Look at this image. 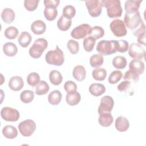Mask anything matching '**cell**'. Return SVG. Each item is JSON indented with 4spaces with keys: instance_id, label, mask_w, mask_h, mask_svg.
Returning <instances> with one entry per match:
<instances>
[{
    "instance_id": "27",
    "label": "cell",
    "mask_w": 146,
    "mask_h": 146,
    "mask_svg": "<svg viewBox=\"0 0 146 146\" xmlns=\"http://www.w3.org/2000/svg\"><path fill=\"white\" fill-rule=\"evenodd\" d=\"M32 40L31 35L27 31L22 32L18 39V42L22 47H27L31 43Z\"/></svg>"
},
{
    "instance_id": "47",
    "label": "cell",
    "mask_w": 146,
    "mask_h": 146,
    "mask_svg": "<svg viewBox=\"0 0 146 146\" xmlns=\"http://www.w3.org/2000/svg\"><path fill=\"white\" fill-rule=\"evenodd\" d=\"M43 3H44L45 7H54L56 8L60 3V1H59V0H44Z\"/></svg>"
},
{
    "instance_id": "42",
    "label": "cell",
    "mask_w": 146,
    "mask_h": 146,
    "mask_svg": "<svg viewBox=\"0 0 146 146\" xmlns=\"http://www.w3.org/2000/svg\"><path fill=\"white\" fill-rule=\"evenodd\" d=\"M67 48L72 54H76L79 52V43L73 39H70L67 44Z\"/></svg>"
},
{
    "instance_id": "49",
    "label": "cell",
    "mask_w": 146,
    "mask_h": 146,
    "mask_svg": "<svg viewBox=\"0 0 146 146\" xmlns=\"http://www.w3.org/2000/svg\"><path fill=\"white\" fill-rule=\"evenodd\" d=\"M145 32L140 34L137 37V42L139 44H142L143 46L145 45Z\"/></svg>"
},
{
    "instance_id": "37",
    "label": "cell",
    "mask_w": 146,
    "mask_h": 146,
    "mask_svg": "<svg viewBox=\"0 0 146 146\" xmlns=\"http://www.w3.org/2000/svg\"><path fill=\"white\" fill-rule=\"evenodd\" d=\"M96 39L91 36L86 38L83 40V48L87 52H91L93 50L95 44Z\"/></svg>"
},
{
    "instance_id": "40",
    "label": "cell",
    "mask_w": 146,
    "mask_h": 146,
    "mask_svg": "<svg viewBox=\"0 0 146 146\" xmlns=\"http://www.w3.org/2000/svg\"><path fill=\"white\" fill-rule=\"evenodd\" d=\"M123 74L119 70L113 71L108 77V82L110 84H113L117 83L122 78Z\"/></svg>"
},
{
    "instance_id": "17",
    "label": "cell",
    "mask_w": 146,
    "mask_h": 146,
    "mask_svg": "<svg viewBox=\"0 0 146 146\" xmlns=\"http://www.w3.org/2000/svg\"><path fill=\"white\" fill-rule=\"evenodd\" d=\"M89 92L93 96H99L106 92V87L100 83H93L89 87Z\"/></svg>"
},
{
    "instance_id": "4",
    "label": "cell",
    "mask_w": 146,
    "mask_h": 146,
    "mask_svg": "<svg viewBox=\"0 0 146 146\" xmlns=\"http://www.w3.org/2000/svg\"><path fill=\"white\" fill-rule=\"evenodd\" d=\"M96 51L102 55H110L116 52V40H102L98 43Z\"/></svg>"
},
{
    "instance_id": "34",
    "label": "cell",
    "mask_w": 146,
    "mask_h": 146,
    "mask_svg": "<svg viewBox=\"0 0 146 146\" xmlns=\"http://www.w3.org/2000/svg\"><path fill=\"white\" fill-rule=\"evenodd\" d=\"M34 98V94L31 90H24L20 95V99L24 103L31 102Z\"/></svg>"
},
{
    "instance_id": "18",
    "label": "cell",
    "mask_w": 146,
    "mask_h": 146,
    "mask_svg": "<svg viewBox=\"0 0 146 146\" xmlns=\"http://www.w3.org/2000/svg\"><path fill=\"white\" fill-rule=\"evenodd\" d=\"M142 1L128 0L125 1L124 9L127 13H133L138 11Z\"/></svg>"
},
{
    "instance_id": "28",
    "label": "cell",
    "mask_w": 146,
    "mask_h": 146,
    "mask_svg": "<svg viewBox=\"0 0 146 146\" xmlns=\"http://www.w3.org/2000/svg\"><path fill=\"white\" fill-rule=\"evenodd\" d=\"M63 80V77L61 73L58 70H52L49 74V80L50 82L55 85H59Z\"/></svg>"
},
{
    "instance_id": "19",
    "label": "cell",
    "mask_w": 146,
    "mask_h": 146,
    "mask_svg": "<svg viewBox=\"0 0 146 146\" xmlns=\"http://www.w3.org/2000/svg\"><path fill=\"white\" fill-rule=\"evenodd\" d=\"M74 78L79 82H82L86 78V71L85 68L81 65L75 66L72 71Z\"/></svg>"
},
{
    "instance_id": "25",
    "label": "cell",
    "mask_w": 146,
    "mask_h": 146,
    "mask_svg": "<svg viewBox=\"0 0 146 146\" xmlns=\"http://www.w3.org/2000/svg\"><path fill=\"white\" fill-rule=\"evenodd\" d=\"M62 98L61 92L58 90H54L51 92L48 96L49 103L53 106H56L60 103Z\"/></svg>"
},
{
    "instance_id": "46",
    "label": "cell",
    "mask_w": 146,
    "mask_h": 146,
    "mask_svg": "<svg viewBox=\"0 0 146 146\" xmlns=\"http://www.w3.org/2000/svg\"><path fill=\"white\" fill-rule=\"evenodd\" d=\"M64 88L67 94H70L76 91L77 86L75 82L69 80L65 82Z\"/></svg>"
},
{
    "instance_id": "16",
    "label": "cell",
    "mask_w": 146,
    "mask_h": 146,
    "mask_svg": "<svg viewBox=\"0 0 146 146\" xmlns=\"http://www.w3.org/2000/svg\"><path fill=\"white\" fill-rule=\"evenodd\" d=\"M46 30V25L43 21H35L31 25V30L36 35L43 34Z\"/></svg>"
},
{
    "instance_id": "22",
    "label": "cell",
    "mask_w": 146,
    "mask_h": 146,
    "mask_svg": "<svg viewBox=\"0 0 146 146\" xmlns=\"http://www.w3.org/2000/svg\"><path fill=\"white\" fill-rule=\"evenodd\" d=\"M4 54L7 56H14L18 52V48L16 44L12 42L6 43L3 46Z\"/></svg>"
},
{
    "instance_id": "21",
    "label": "cell",
    "mask_w": 146,
    "mask_h": 146,
    "mask_svg": "<svg viewBox=\"0 0 146 146\" xmlns=\"http://www.w3.org/2000/svg\"><path fill=\"white\" fill-rule=\"evenodd\" d=\"M98 121L100 125L107 127L112 124L113 119L111 113H103L99 115Z\"/></svg>"
},
{
    "instance_id": "44",
    "label": "cell",
    "mask_w": 146,
    "mask_h": 146,
    "mask_svg": "<svg viewBox=\"0 0 146 146\" xmlns=\"http://www.w3.org/2000/svg\"><path fill=\"white\" fill-rule=\"evenodd\" d=\"M39 2V0H25L24 1V6L28 11H33L38 7Z\"/></svg>"
},
{
    "instance_id": "6",
    "label": "cell",
    "mask_w": 146,
    "mask_h": 146,
    "mask_svg": "<svg viewBox=\"0 0 146 146\" xmlns=\"http://www.w3.org/2000/svg\"><path fill=\"white\" fill-rule=\"evenodd\" d=\"M110 27L113 34L117 37L124 36L127 33L126 26L124 22L119 19L113 20L110 25Z\"/></svg>"
},
{
    "instance_id": "13",
    "label": "cell",
    "mask_w": 146,
    "mask_h": 146,
    "mask_svg": "<svg viewBox=\"0 0 146 146\" xmlns=\"http://www.w3.org/2000/svg\"><path fill=\"white\" fill-rule=\"evenodd\" d=\"M8 85L11 90L18 91H20L23 87L24 82L23 79L21 76H15L10 78Z\"/></svg>"
},
{
    "instance_id": "39",
    "label": "cell",
    "mask_w": 146,
    "mask_h": 146,
    "mask_svg": "<svg viewBox=\"0 0 146 146\" xmlns=\"http://www.w3.org/2000/svg\"><path fill=\"white\" fill-rule=\"evenodd\" d=\"M75 8L72 5H67L63 9L62 15L66 17V18L71 19L73 17H75Z\"/></svg>"
},
{
    "instance_id": "12",
    "label": "cell",
    "mask_w": 146,
    "mask_h": 146,
    "mask_svg": "<svg viewBox=\"0 0 146 146\" xmlns=\"http://www.w3.org/2000/svg\"><path fill=\"white\" fill-rule=\"evenodd\" d=\"M128 54L131 58L135 59H140L145 57V51L139 44L133 43L129 47Z\"/></svg>"
},
{
    "instance_id": "7",
    "label": "cell",
    "mask_w": 146,
    "mask_h": 146,
    "mask_svg": "<svg viewBox=\"0 0 146 146\" xmlns=\"http://www.w3.org/2000/svg\"><path fill=\"white\" fill-rule=\"evenodd\" d=\"M18 129L22 135L25 137H29L35 131L36 124L33 120L27 119L19 123Z\"/></svg>"
},
{
    "instance_id": "14",
    "label": "cell",
    "mask_w": 146,
    "mask_h": 146,
    "mask_svg": "<svg viewBox=\"0 0 146 146\" xmlns=\"http://www.w3.org/2000/svg\"><path fill=\"white\" fill-rule=\"evenodd\" d=\"M144 63L140 59H133L129 64V70L137 74H143L144 71Z\"/></svg>"
},
{
    "instance_id": "9",
    "label": "cell",
    "mask_w": 146,
    "mask_h": 146,
    "mask_svg": "<svg viewBox=\"0 0 146 146\" xmlns=\"http://www.w3.org/2000/svg\"><path fill=\"white\" fill-rule=\"evenodd\" d=\"M85 3L88 11L91 17H97L102 14L103 6L101 1H85Z\"/></svg>"
},
{
    "instance_id": "48",
    "label": "cell",
    "mask_w": 146,
    "mask_h": 146,
    "mask_svg": "<svg viewBox=\"0 0 146 146\" xmlns=\"http://www.w3.org/2000/svg\"><path fill=\"white\" fill-rule=\"evenodd\" d=\"M145 32V26L144 22H142L140 26L135 31H133V35L136 37L141 33Z\"/></svg>"
},
{
    "instance_id": "35",
    "label": "cell",
    "mask_w": 146,
    "mask_h": 146,
    "mask_svg": "<svg viewBox=\"0 0 146 146\" xmlns=\"http://www.w3.org/2000/svg\"><path fill=\"white\" fill-rule=\"evenodd\" d=\"M131 84L130 81L124 80L117 86V88L121 92H124L131 95L133 94V91L131 87Z\"/></svg>"
},
{
    "instance_id": "2",
    "label": "cell",
    "mask_w": 146,
    "mask_h": 146,
    "mask_svg": "<svg viewBox=\"0 0 146 146\" xmlns=\"http://www.w3.org/2000/svg\"><path fill=\"white\" fill-rule=\"evenodd\" d=\"M45 60L49 64L60 66L64 62V55L61 49L56 46L55 50H50L47 52L45 55Z\"/></svg>"
},
{
    "instance_id": "31",
    "label": "cell",
    "mask_w": 146,
    "mask_h": 146,
    "mask_svg": "<svg viewBox=\"0 0 146 146\" xmlns=\"http://www.w3.org/2000/svg\"><path fill=\"white\" fill-rule=\"evenodd\" d=\"M127 64V60L125 57L122 56H115L112 60L113 66L117 69L124 68Z\"/></svg>"
},
{
    "instance_id": "23",
    "label": "cell",
    "mask_w": 146,
    "mask_h": 146,
    "mask_svg": "<svg viewBox=\"0 0 146 146\" xmlns=\"http://www.w3.org/2000/svg\"><path fill=\"white\" fill-rule=\"evenodd\" d=\"M2 134L6 138L13 139L17 136L18 131L15 127L8 125L3 128Z\"/></svg>"
},
{
    "instance_id": "24",
    "label": "cell",
    "mask_w": 146,
    "mask_h": 146,
    "mask_svg": "<svg viewBox=\"0 0 146 146\" xmlns=\"http://www.w3.org/2000/svg\"><path fill=\"white\" fill-rule=\"evenodd\" d=\"M67 103L71 106L77 105L81 100V96L78 92H74L70 94H67L66 96Z\"/></svg>"
},
{
    "instance_id": "43",
    "label": "cell",
    "mask_w": 146,
    "mask_h": 146,
    "mask_svg": "<svg viewBox=\"0 0 146 146\" xmlns=\"http://www.w3.org/2000/svg\"><path fill=\"white\" fill-rule=\"evenodd\" d=\"M123 79L126 80H131L135 83L137 82L139 80V75L132 71L129 70L127 71L124 75Z\"/></svg>"
},
{
    "instance_id": "11",
    "label": "cell",
    "mask_w": 146,
    "mask_h": 146,
    "mask_svg": "<svg viewBox=\"0 0 146 146\" xmlns=\"http://www.w3.org/2000/svg\"><path fill=\"white\" fill-rule=\"evenodd\" d=\"M114 106V100L112 97L106 95L103 96L100 101V106L98 108V113H111Z\"/></svg>"
},
{
    "instance_id": "15",
    "label": "cell",
    "mask_w": 146,
    "mask_h": 146,
    "mask_svg": "<svg viewBox=\"0 0 146 146\" xmlns=\"http://www.w3.org/2000/svg\"><path fill=\"white\" fill-rule=\"evenodd\" d=\"M115 125L118 131L125 132L129 128V122L125 117L120 116L116 119Z\"/></svg>"
},
{
    "instance_id": "29",
    "label": "cell",
    "mask_w": 146,
    "mask_h": 146,
    "mask_svg": "<svg viewBox=\"0 0 146 146\" xmlns=\"http://www.w3.org/2000/svg\"><path fill=\"white\" fill-rule=\"evenodd\" d=\"M44 15L48 21H54L58 15L56 8L54 7H46L44 10Z\"/></svg>"
},
{
    "instance_id": "30",
    "label": "cell",
    "mask_w": 146,
    "mask_h": 146,
    "mask_svg": "<svg viewBox=\"0 0 146 146\" xmlns=\"http://www.w3.org/2000/svg\"><path fill=\"white\" fill-rule=\"evenodd\" d=\"M92 75L96 80H104L107 76V71L103 68H96L92 71Z\"/></svg>"
},
{
    "instance_id": "8",
    "label": "cell",
    "mask_w": 146,
    "mask_h": 146,
    "mask_svg": "<svg viewBox=\"0 0 146 146\" xmlns=\"http://www.w3.org/2000/svg\"><path fill=\"white\" fill-rule=\"evenodd\" d=\"M92 27L90 25L83 23L75 27L71 31V36L76 39L84 38L86 36L90 35Z\"/></svg>"
},
{
    "instance_id": "20",
    "label": "cell",
    "mask_w": 146,
    "mask_h": 146,
    "mask_svg": "<svg viewBox=\"0 0 146 146\" xmlns=\"http://www.w3.org/2000/svg\"><path fill=\"white\" fill-rule=\"evenodd\" d=\"M14 11L10 8H5L1 13V18L3 22L7 24L11 23L15 19Z\"/></svg>"
},
{
    "instance_id": "41",
    "label": "cell",
    "mask_w": 146,
    "mask_h": 146,
    "mask_svg": "<svg viewBox=\"0 0 146 146\" xmlns=\"http://www.w3.org/2000/svg\"><path fill=\"white\" fill-rule=\"evenodd\" d=\"M18 30L14 26H9L5 30L4 32L6 38L9 39H15L18 35Z\"/></svg>"
},
{
    "instance_id": "10",
    "label": "cell",
    "mask_w": 146,
    "mask_h": 146,
    "mask_svg": "<svg viewBox=\"0 0 146 146\" xmlns=\"http://www.w3.org/2000/svg\"><path fill=\"white\" fill-rule=\"evenodd\" d=\"M1 116L3 120L7 121H16L19 119L20 114L16 109L5 107L1 110Z\"/></svg>"
},
{
    "instance_id": "36",
    "label": "cell",
    "mask_w": 146,
    "mask_h": 146,
    "mask_svg": "<svg viewBox=\"0 0 146 146\" xmlns=\"http://www.w3.org/2000/svg\"><path fill=\"white\" fill-rule=\"evenodd\" d=\"M104 35V29L98 26H95L92 27L90 35V36L94 38L96 40L102 38Z\"/></svg>"
},
{
    "instance_id": "33",
    "label": "cell",
    "mask_w": 146,
    "mask_h": 146,
    "mask_svg": "<svg viewBox=\"0 0 146 146\" xmlns=\"http://www.w3.org/2000/svg\"><path fill=\"white\" fill-rule=\"evenodd\" d=\"M104 59L100 54H94L90 58V64L94 68H97L102 66L103 63Z\"/></svg>"
},
{
    "instance_id": "45",
    "label": "cell",
    "mask_w": 146,
    "mask_h": 146,
    "mask_svg": "<svg viewBox=\"0 0 146 146\" xmlns=\"http://www.w3.org/2000/svg\"><path fill=\"white\" fill-rule=\"evenodd\" d=\"M129 47V44L125 40H116V51L120 52H125Z\"/></svg>"
},
{
    "instance_id": "38",
    "label": "cell",
    "mask_w": 146,
    "mask_h": 146,
    "mask_svg": "<svg viewBox=\"0 0 146 146\" xmlns=\"http://www.w3.org/2000/svg\"><path fill=\"white\" fill-rule=\"evenodd\" d=\"M27 83L32 86L34 87L39 84L40 82V76L36 72L30 73L27 77Z\"/></svg>"
},
{
    "instance_id": "26",
    "label": "cell",
    "mask_w": 146,
    "mask_h": 146,
    "mask_svg": "<svg viewBox=\"0 0 146 146\" xmlns=\"http://www.w3.org/2000/svg\"><path fill=\"white\" fill-rule=\"evenodd\" d=\"M72 23V20L70 19L66 18L63 15H61L59 19L57 22V26L58 28L63 31H66L68 30Z\"/></svg>"
},
{
    "instance_id": "5",
    "label": "cell",
    "mask_w": 146,
    "mask_h": 146,
    "mask_svg": "<svg viewBox=\"0 0 146 146\" xmlns=\"http://www.w3.org/2000/svg\"><path fill=\"white\" fill-rule=\"evenodd\" d=\"M48 42L44 38L36 39L29 49V55L34 59L39 58L44 51L47 48Z\"/></svg>"
},
{
    "instance_id": "32",
    "label": "cell",
    "mask_w": 146,
    "mask_h": 146,
    "mask_svg": "<svg viewBox=\"0 0 146 146\" xmlns=\"http://www.w3.org/2000/svg\"><path fill=\"white\" fill-rule=\"evenodd\" d=\"M50 87L47 83L44 80H41L35 88V94L38 95H43L47 94Z\"/></svg>"
},
{
    "instance_id": "1",
    "label": "cell",
    "mask_w": 146,
    "mask_h": 146,
    "mask_svg": "<svg viewBox=\"0 0 146 146\" xmlns=\"http://www.w3.org/2000/svg\"><path fill=\"white\" fill-rule=\"evenodd\" d=\"M102 6L107 9V15L111 18L120 17L123 9L119 0H101Z\"/></svg>"
},
{
    "instance_id": "3",
    "label": "cell",
    "mask_w": 146,
    "mask_h": 146,
    "mask_svg": "<svg viewBox=\"0 0 146 146\" xmlns=\"http://www.w3.org/2000/svg\"><path fill=\"white\" fill-rule=\"evenodd\" d=\"M124 21L127 27L133 31L136 30L140 26L141 23L143 22L139 11L133 13L125 12Z\"/></svg>"
}]
</instances>
